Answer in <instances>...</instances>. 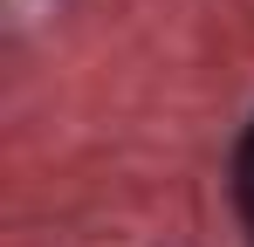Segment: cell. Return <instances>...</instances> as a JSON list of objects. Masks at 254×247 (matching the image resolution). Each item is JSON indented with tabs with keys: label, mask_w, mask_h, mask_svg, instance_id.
I'll use <instances>...</instances> for the list:
<instances>
[{
	"label": "cell",
	"mask_w": 254,
	"mask_h": 247,
	"mask_svg": "<svg viewBox=\"0 0 254 247\" xmlns=\"http://www.w3.org/2000/svg\"><path fill=\"white\" fill-rule=\"evenodd\" d=\"M227 179H234V213H241V227L254 234V117L241 124V137H234V165H227Z\"/></svg>",
	"instance_id": "cell-1"
}]
</instances>
